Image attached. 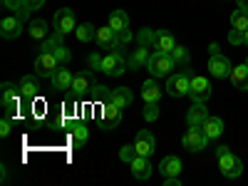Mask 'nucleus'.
I'll use <instances>...</instances> for the list:
<instances>
[{"label":"nucleus","mask_w":248,"mask_h":186,"mask_svg":"<svg viewBox=\"0 0 248 186\" xmlns=\"http://www.w3.org/2000/svg\"><path fill=\"white\" fill-rule=\"evenodd\" d=\"M20 85H13V82H3V97H0V105H3L8 117H15L17 107H20Z\"/></svg>","instance_id":"7"},{"label":"nucleus","mask_w":248,"mask_h":186,"mask_svg":"<svg viewBox=\"0 0 248 186\" xmlns=\"http://www.w3.org/2000/svg\"><path fill=\"white\" fill-rule=\"evenodd\" d=\"M109 28L114 32H124V30H129V15L124 13V10H114L109 15Z\"/></svg>","instance_id":"29"},{"label":"nucleus","mask_w":248,"mask_h":186,"mask_svg":"<svg viewBox=\"0 0 248 186\" xmlns=\"http://www.w3.org/2000/svg\"><path fill=\"white\" fill-rule=\"evenodd\" d=\"M134 147H137V154L139 156H152L154 149H156V139L149 129H141L137 134V141H134Z\"/></svg>","instance_id":"15"},{"label":"nucleus","mask_w":248,"mask_h":186,"mask_svg":"<svg viewBox=\"0 0 248 186\" xmlns=\"http://www.w3.org/2000/svg\"><path fill=\"white\" fill-rule=\"evenodd\" d=\"M20 94L25 102H32L40 94V75H25L20 79Z\"/></svg>","instance_id":"18"},{"label":"nucleus","mask_w":248,"mask_h":186,"mask_svg":"<svg viewBox=\"0 0 248 186\" xmlns=\"http://www.w3.org/2000/svg\"><path fill=\"white\" fill-rule=\"evenodd\" d=\"M10 132H13V117H3V119H0V137H3V139H8L10 137Z\"/></svg>","instance_id":"38"},{"label":"nucleus","mask_w":248,"mask_h":186,"mask_svg":"<svg viewBox=\"0 0 248 186\" xmlns=\"http://www.w3.org/2000/svg\"><path fill=\"white\" fill-rule=\"evenodd\" d=\"M137 43H139L141 47H154V30L141 28V30L137 32Z\"/></svg>","instance_id":"35"},{"label":"nucleus","mask_w":248,"mask_h":186,"mask_svg":"<svg viewBox=\"0 0 248 186\" xmlns=\"http://www.w3.org/2000/svg\"><path fill=\"white\" fill-rule=\"evenodd\" d=\"M141 97H144V105H147V102H159L161 99V87L156 85V77H149L141 85Z\"/></svg>","instance_id":"26"},{"label":"nucleus","mask_w":248,"mask_h":186,"mask_svg":"<svg viewBox=\"0 0 248 186\" xmlns=\"http://www.w3.org/2000/svg\"><path fill=\"white\" fill-rule=\"evenodd\" d=\"M189 87H191V70H181V72H176V75L169 77L167 94L169 97H176V99L189 97Z\"/></svg>","instance_id":"4"},{"label":"nucleus","mask_w":248,"mask_h":186,"mask_svg":"<svg viewBox=\"0 0 248 186\" xmlns=\"http://www.w3.org/2000/svg\"><path fill=\"white\" fill-rule=\"evenodd\" d=\"M229 79L233 82V87H238L241 92H248V65H246V62H243V65H233L231 67Z\"/></svg>","instance_id":"23"},{"label":"nucleus","mask_w":248,"mask_h":186,"mask_svg":"<svg viewBox=\"0 0 248 186\" xmlns=\"http://www.w3.org/2000/svg\"><path fill=\"white\" fill-rule=\"evenodd\" d=\"M122 107H117V105H112V102H105V107H102V114H99V129H105V132H109V129H117L119 124H122Z\"/></svg>","instance_id":"9"},{"label":"nucleus","mask_w":248,"mask_h":186,"mask_svg":"<svg viewBox=\"0 0 248 186\" xmlns=\"http://www.w3.org/2000/svg\"><path fill=\"white\" fill-rule=\"evenodd\" d=\"M75 35H77L79 43H92V40L97 37V30H94V25H92V23H82V25H77Z\"/></svg>","instance_id":"31"},{"label":"nucleus","mask_w":248,"mask_h":186,"mask_svg":"<svg viewBox=\"0 0 248 186\" xmlns=\"http://www.w3.org/2000/svg\"><path fill=\"white\" fill-rule=\"evenodd\" d=\"M102 60H105V57H102L99 52H92V55L87 57V65H90L92 72H102Z\"/></svg>","instance_id":"39"},{"label":"nucleus","mask_w":248,"mask_h":186,"mask_svg":"<svg viewBox=\"0 0 248 186\" xmlns=\"http://www.w3.org/2000/svg\"><path fill=\"white\" fill-rule=\"evenodd\" d=\"M231 25H233L236 30H241V32L248 30V10H246V8H236V10L231 13Z\"/></svg>","instance_id":"30"},{"label":"nucleus","mask_w":248,"mask_h":186,"mask_svg":"<svg viewBox=\"0 0 248 186\" xmlns=\"http://www.w3.org/2000/svg\"><path fill=\"white\" fill-rule=\"evenodd\" d=\"M246 65H248V57H246Z\"/></svg>","instance_id":"46"},{"label":"nucleus","mask_w":248,"mask_h":186,"mask_svg":"<svg viewBox=\"0 0 248 186\" xmlns=\"http://www.w3.org/2000/svg\"><path fill=\"white\" fill-rule=\"evenodd\" d=\"M127 70H129L127 67V57L122 55V47L119 50H109L105 55V60H102V72H105L107 77H119Z\"/></svg>","instance_id":"3"},{"label":"nucleus","mask_w":248,"mask_h":186,"mask_svg":"<svg viewBox=\"0 0 248 186\" xmlns=\"http://www.w3.org/2000/svg\"><path fill=\"white\" fill-rule=\"evenodd\" d=\"M231 60L229 57H226V55H211L209 57V72L216 77V79H226V77H229L231 75Z\"/></svg>","instance_id":"13"},{"label":"nucleus","mask_w":248,"mask_h":186,"mask_svg":"<svg viewBox=\"0 0 248 186\" xmlns=\"http://www.w3.org/2000/svg\"><path fill=\"white\" fill-rule=\"evenodd\" d=\"M236 5H238V8H246V10H248V0H236Z\"/></svg>","instance_id":"44"},{"label":"nucleus","mask_w":248,"mask_h":186,"mask_svg":"<svg viewBox=\"0 0 248 186\" xmlns=\"http://www.w3.org/2000/svg\"><path fill=\"white\" fill-rule=\"evenodd\" d=\"M3 5H5L8 10H13L17 17H23V20H28V15H30L25 0H3Z\"/></svg>","instance_id":"33"},{"label":"nucleus","mask_w":248,"mask_h":186,"mask_svg":"<svg viewBox=\"0 0 248 186\" xmlns=\"http://www.w3.org/2000/svg\"><path fill=\"white\" fill-rule=\"evenodd\" d=\"M181 147L186 152H203L206 147H209V137L203 134L201 127H189L181 137Z\"/></svg>","instance_id":"6"},{"label":"nucleus","mask_w":248,"mask_h":186,"mask_svg":"<svg viewBox=\"0 0 248 186\" xmlns=\"http://www.w3.org/2000/svg\"><path fill=\"white\" fill-rule=\"evenodd\" d=\"M229 43H231V45H233V47H238V45H243V32H241V30H236V28H233V30H231V32H229Z\"/></svg>","instance_id":"40"},{"label":"nucleus","mask_w":248,"mask_h":186,"mask_svg":"<svg viewBox=\"0 0 248 186\" xmlns=\"http://www.w3.org/2000/svg\"><path fill=\"white\" fill-rule=\"evenodd\" d=\"M25 5H28V10L32 13V10H40L45 5V0H25Z\"/></svg>","instance_id":"41"},{"label":"nucleus","mask_w":248,"mask_h":186,"mask_svg":"<svg viewBox=\"0 0 248 186\" xmlns=\"http://www.w3.org/2000/svg\"><path fill=\"white\" fill-rule=\"evenodd\" d=\"M137 156H139V154H137V147H134V144H127V147H122V149H119V159H122V161H127V164H132Z\"/></svg>","instance_id":"36"},{"label":"nucleus","mask_w":248,"mask_h":186,"mask_svg":"<svg viewBox=\"0 0 248 186\" xmlns=\"http://www.w3.org/2000/svg\"><path fill=\"white\" fill-rule=\"evenodd\" d=\"M149 47H137L129 57H127V67L132 70V72H137V70H141V67H147V62H149Z\"/></svg>","instance_id":"20"},{"label":"nucleus","mask_w":248,"mask_h":186,"mask_svg":"<svg viewBox=\"0 0 248 186\" xmlns=\"http://www.w3.org/2000/svg\"><path fill=\"white\" fill-rule=\"evenodd\" d=\"M216 159H218V169L226 179H238L243 174V161L231 152V147H226V144L216 147Z\"/></svg>","instance_id":"1"},{"label":"nucleus","mask_w":248,"mask_h":186,"mask_svg":"<svg viewBox=\"0 0 248 186\" xmlns=\"http://www.w3.org/2000/svg\"><path fill=\"white\" fill-rule=\"evenodd\" d=\"M189 97L194 102H209L211 97V82L203 75H191V87H189Z\"/></svg>","instance_id":"11"},{"label":"nucleus","mask_w":248,"mask_h":186,"mask_svg":"<svg viewBox=\"0 0 248 186\" xmlns=\"http://www.w3.org/2000/svg\"><path fill=\"white\" fill-rule=\"evenodd\" d=\"M23 17L17 15H10V17H3V23H0V35H3L5 40H15L20 32H23Z\"/></svg>","instance_id":"16"},{"label":"nucleus","mask_w":248,"mask_h":186,"mask_svg":"<svg viewBox=\"0 0 248 186\" xmlns=\"http://www.w3.org/2000/svg\"><path fill=\"white\" fill-rule=\"evenodd\" d=\"M243 45H246V47H248V30H246V32H243Z\"/></svg>","instance_id":"45"},{"label":"nucleus","mask_w":248,"mask_h":186,"mask_svg":"<svg viewBox=\"0 0 248 186\" xmlns=\"http://www.w3.org/2000/svg\"><path fill=\"white\" fill-rule=\"evenodd\" d=\"M169 55H171V60L176 62V65H184V67L189 65V60H191V57H189V50H186V47H181V45H176V47H174Z\"/></svg>","instance_id":"34"},{"label":"nucleus","mask_w":248,"mask_h":186,"mask_svg":"<svg viewBox=\"0 0 248 186\" xmlns=\"http://www.w3.org/2000/svg\"><path fill=\"white\" fill-rule=\"evenodd\" d=\"M174 47H176V40L169 30H154V50L171 52Z\"/></svg>","instance_id":"22"},{"label":"nucleus","mask_w":248,"mask_h":186,"mask_svg":"<svg viewBox=\"0 0 248 186\" xmlns=\"http://www.w3.org/2000/svg\"><path fill=\"white\" fill-rule=\"evenodd\" d=\"M174 65H176V62L171 60V55H169V52L154 50V52L149 55L147 70H149V75H152V77H169V75H171V70H174Z\"/></svg>","instance_id":"2"},{"label":"nucleus","mask_w":248,"mask_h":186,"mask_svg":"<svg viewBox=\"0 0 248 186\" xmlns=\"http://www.w3.org/2000/svg\"><path fill=\"white\" fill-rule=\"evenodd\" d=\"M201 129H203L206 137H209V141H214V139H218V137L223 134V119L209 114V119L203 122V127H201Z\"/></svg>","instance_id":"25"},{"label":"nucleus","mask_w":248,"mask_h":186,"mask_svg":"<svg viewBox=\"0 0 248 186\" xmlns=\"http://www.w3.org/2000/svg\"><path fill=\"white\" fill-rule=\"evenodd\" d=\"M52 25H55V32L60 35H70L77 30V23H75V13L70 8H60L55 13V20H52Z\"/></svg>","instance_id":"12"},{"label":"nucleus","mask_w":248,"mask_h":186,"mask_svg":"<svg viewBox=\"0 0 248 186\" xmlns=\"http://www.w3.org/2000/svg\"><path fill=\"white\" fill-rule=\"evenodd\" d=\"M70 132H72V147H75V149L85 147L87 139H90V129L85 127V124H82V122H75V127H72Z\"/></svg>","instance_id":"28"},{"label":"nucleus","mask_w":248,"mask_h":186,"mask_svg":"<svg viewBox=\"0 0 248 186\" xmlns=\"http://www.w3.org/2000/svg\"><path fill=\"white\" fill-rule=\"evenodd\" d=\"M129 167H132L134 179H139V181H147L152 176V161H149V156H137Z\"/></svg>","instance_id":"21"},{"label":"nucleus","mask_w":248,"mask_h":186,"mask_svg":"<svg viewBox=\"0 0 248 186\" xmlns=\"http://www.w3.org/2000/svg\"><path fill=\"white\" fill-rule=\"evenodd\" d=\"M94 87V79H92V70L90 72H77L72 77V87L67 90V97L77 99V97H85L87 92H92Z\"/></svg>","instance_id":"10"},{"label":"nucleus","mask_w":248,"mask_h":186,"mask_svg":"<svg viewBox=\"0 0 248 186\" xmlns=\"http://www.w3.org/2000/svg\"><path fill=\"white\" fill-rule=\"evenodd\" d=\"M107 102H112V105H117L122 109H127V107H132V102H134V92L129 87H117L114 92H109Z\"/></svg>","instance_id":"19"},{"label":"nucleus","mask_w":248,"mask_h":186,"mask_svg":"<svg viewBox=\"0 0 248 186\" xmlns=\"http://www.w3.org/2000/svg\"><path fill=\"white\" fill-rule=\"evenodd\" d=\"M181 159L179 156H164L161 164H159V174L167 179V176H179L181 174Z\"/></svg>","instance_id":"24"},{"label":"nucleus","mask_w":248,"mask_h":186,"mask_svg":"<svg viewBox=\"0 0 248 186\" xmlns=\"http://www.w3.org/2000/svg\"><path fill=\"white\" fill-rule=\"evenodd\" d=\"M97 45L102 50H119L122 47V40H119V32H114L109 25L107 28H97Z\"/></svg>","instance_id":"14"},{"label":"nucleus","mask_w":248,"mask_h":186,"mask_svg":"<svg viewBox=\"0 0 248 186\" xmlns=\"http://www.w3.org/2000/svg\"><path fill=\"white\" fill-rule=\"evenodd\" d=\"M119 40H122V45H127L129 40H132V30H124V32H119Z\"/></svg>","instance_id":"42"},{"label":"nucleus","mask_w":248,"mask_h":186,"mask_svg":"<svg viewBox=\"0 0 248 186\" xmlns=\"http://www.w3.org/2000/svg\"><path fill=\"white\" fill-rule=\"evenodd\" d=\"M28 32H30L32 40H45L47 37V23L45 20H32L28 25Z\"/></svg>","instance_id":"32"},{"label":"nucleus","mask_w":248,"mask_h":186,"mask_svg":"<svg viewBox=\"0 0 248 186\" xmlns=\"http://www.w3.org/2000/svg\"><path fill=\"white\" fill-rule=\"evenodd\" d=\"M60 67V60L50 52V50H40L35 57V75L40 77H52Z\"/></svg>","instance_id":"8"},{"label":"nucleus","mask_w":248,"mask_h":186,"mask_svg":"<svg viewBox=\"0 0 248 186\" xmlns=\"http://www.w3.org/2000/svg\"><path fill=\"white\" fill-rule=\"evenodd\" d=\"M72 77H75V75H72L67 67H57V72H55L50 79H52V87H55V90H70V87H72Z\"/></svg>","instance_id":"27"},{"label":"nucleus","mask_w":248,"mask_h":186,"mask_svg":"<svg viewBox=\"0 0 248 186\" xmlns=\"http://www.w3.org/2000/svg\"><path fill=\"white\" fill-rule=\"evenodd\" d=\"M209 119V109H206V102H194L186 112V124L189 127H203V122Z\"/></svg>","instance_id":"17"},{"label":"nucleus","mask_w":248,"mask_h":186,"mask_svg":"<svg viewBox=\"0 0 248 186\" xmlns=\"http://www.w3.org/2000/svg\"><path fill=\"white\" fill-rule=\"evenodd\" d=\"M156 117H159V102H147V107H144V119L156 122Z\"/></svg>","instance_id":"37"},{"label":"nucleus","mask_w":248,"mask_h":186,"mask_svg":"<svg viewBox=\"0 0 248 186\" xmlns=\"http://www.w3.org/2000/svg\"><path fill=\"white\" fill-rule=\"evenodd\" d=\"M62 37H65V35H60V32L45 37V40H43V47H40V50H50V52L60 60V65H70L72 52L65 47V40H62Z\"/></svg>","instance_id":"5"},{"label":"nucleus","mask_w":248,"mask_h":186,"mask_svg":"<svg viewBox=\"0 0 248 186\" xmlns=\"http://www.w3.org/2000/svg\"><path fill=\"white\" fill-rule=\"evenodd\" d=\"M218 52H221V47H218L216 43H211V45H209V55H218Z\"/></svg>","instance_id":"43"}]
</instances>
